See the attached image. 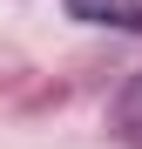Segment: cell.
Segmentation results:
<instances>
[{
    "label": "cell",
    "mask_w": 142,
    "mask_h": 149,
    "mask_svg": "<svg viewBox=\"0 0 142 149\" xmlns=\"http://www.w3.org/2000/svg\"><path fill=\"white\" fill-rule=\"evenodd\" d=\"M68 20H88V27H122V34H142V0H68Z\"/></svg>",
    "instance_id": "6da1fadb"
}]
</instances>
